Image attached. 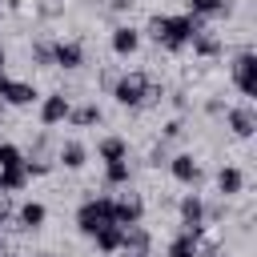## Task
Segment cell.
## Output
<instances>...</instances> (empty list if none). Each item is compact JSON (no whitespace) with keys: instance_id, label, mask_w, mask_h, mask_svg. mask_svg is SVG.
I'll return each mask as SVG.
<instances>
[{"instance_id":"cell-8","label":"cell","mask_w":257,"mask_h":257,"mask_svg":"<svg viewBox=\"0 0 257 257\" xmlns=\"http://www.w3.org/2000/svg\"><path fill=\"white\" fill-rule=\"evenodd\" d=\"M52 64H56V68H68V72L80 68V64H84V44H80V40H56V44H52Z\"/></svg>"},{"instance_id":"cell-25","label":"cell","mask_w":257,"mask_h":257,"mask_svg":"<svg viewBox=\"0 0 257 257\" xmlns=\"http://www.w3.org/2000/svg\"><path fill=\"white\" fill-rule=\"evenodd\" d=\"M165 28H169V16H161V12H157V16H149V24H145V32H149L157 44L165 40Z\"/></svg>"},{"instance_id":"cell-13","label":"cell","mask_w":257,"mask_h":257,"mask_svg":"<svg viewBox=\"0 0 257 257\" xmlns=\"http://www.w3.org/2000/svg\"><path fill=\"white\" fill-rule=\"evenodd\" d=\"M245 189V173L237 169V165H225L221 173H217V193H221V201H229V197H237Z\"/></svg>"},{"instance_id":"cell-7","label":"cell","mask_w":257,"mask_h":257,"mask_svg":"<svg viewBox=\"0 0 257 257\" xmlns=\"http://www.w3.org/2000/svg\"><path fill=\"white\" fill-rule=\"evenodd\" d=\"M181 229L185 233H201L205 229V201L197 193H185L181 197Z\"/></svg>"},{"instance_id":"cell-23","label":"cell","mask_w":257,"mask_h":257,"mask_svg":"<svg viewBox=\"0 0 257 257\" xmlns=\"http://www.w3.org/2000/svg\"><path fill=\"white\" fill-rule=\"evenodd\" d=\"M0 169L4 173H12V169H24V149H16V145H0Z\"/></svg>"},{"instance_id":"cell-24","label":"cell","mask_w":257,"mask_h":257,"mask_svg":"<svg viewBox=\"0 0 257 257\" xmlns=\"http://www.w3.org/2000/svg\"><path fill=\"white\" fill-rule=\"evenodd\" d=\"M128 177H133L128 161H108V165H104V181H108V185H128Z\"/></svg>"},{"instance_id":"cell-15","label":"cell","mask_w":257,"mask_h":257,"mask_svg":"<svg viewBox=\"0 0 257 257\" xmlns=\"http://www.w3.org/2000/svg\"><path fill=\"white\" fill-rule=\"evenodd\" d=\"M189 44H193V52H197V56H205V60H213V56H221V52H225V40H221L217 32H205V28H201Z\"/></svg>"},{"instance_id":"cell-29","label":"cell","mask_w":257,"mask_h":257,"mask_svg":"<svg viewBox=\"0 0 257 257\" xmlns=\"http://www.w3.org/2000/svg\"><path fill=\"white\" fill-rule=\"evenodd\" d=\"M201 257H229V253H225V249L217 245V249H201Z\"/></svg>"},{"instance_id":"cell-21","label":"cell","mask_w":257,"mask_h":257,"mask_svg":"<svg viewBox=\"0 0 257 257\" xmlns=\"http://www.w3.org/2000/svg\"><path fill=\"white\" fill-rule=\"evenodd\" d=\"M120 225H104V229H96L92 233V241H96V249L100 253H120Z\"/></svg>"},{"instance_id":"cell-22","label":"cell","mask_w":257,"mask_h":257,"mask_svg":"<svg viewBox=\"0 0 257 257\" xmlns=\"http://www.w3.org/2000/svg\"><path fill=\"white\" fill-rule=\"evenodd\" d=\"M68 120H72V124H80V128H88V124H96V120H100V104H92V100H88V104H80V108H68Z\"/></svg>"},{"instance_id":"cell-26","label":"cell","mask_w":257,"mask_h":257,"mask_svg":"<svg viewBox=\"0 0 257 257\" xmlns=\"http://www.w3.org/2000/svg\"><path fill=\"white\" fill-rule=\"evenodd\" d=\"M32 60L36 64H52V40H36L32 44Z\"/></svg>"},{"instance_id":"cell-20","label":"cell","mask_w":257,"mask_h":257,"mask_svg":"<svg viewBox=\"0 0 257 257\" xmlns=\"http://www.w3.org/2000/svg\"><path fill=\"white\" fill-rule=\"evenodd\" d=\"M44 217H48V209H44L40 201H24V205H20V229H32V233H36V229L44 225Z\"/></svg>"},{"instance_id":"cell-12","label":"cell","mask_w":257,"mask_h":257,"mask_svg":"<svg viewBox=\"0 0 257 257\" xmlns=\"http://www.w3.org/2000/svg\"><path fill=\"white\" fill-rule=\"evenodd\" d=\"M225 116H229L233 137H253V133H257V116H253V108H249V104H237V108H229Z\"/></svg>"},{"instance_id":"cell-31","label":"cell","mask_w":257,"mask_h":257,"mask_svg":"<svg viewBox=\"0 0 257 257\" xmlns=\"http://www.w3.org/2000/svg\"><path fill=\"white\" fill-rule=\"evenodd\" d=\"M0 76H4V48H0Z\"/></svg>"},{"instance_id":"cell-6","label":"cell","mask_w":257,"mask_h":257,"mask_svg":"<svg viewBox=\"0 0 257 257\" xmlns=\"http://www.w3.org/2000/svg\"><path fill=\"white\" fill-rule=\"evenodd\" d=\"M124 233H120V253L124 257H149V249H153V233L145 229V225H120Z\"/></svg>"},{"instance_id":"cell-30","label":"cell","mask_w":257,"mask_h":257,"mask_svg":"<svg viewBox=\"0 0 257 257\" xmlns=\"http://www.w3.org/2000/svg\"><path fill=\"white\" fill-rule=\"evenodd\" d=\"M133 4H137V0H112V8H116V12H120V8H133Z\"/></svg>"},{"instance_id":"cell-10","label":"cell","mask_w":257,"mask_h":257,"mask_svg":"<svg viewBox=\"0 0 257 257\" xmlns=\"http://www.w3.org/2000/svg\"><path fill=\"white\" fill-rule=\"evenodd\" d=\"M169 173H173V181H181V185H197V181H201V165H197L193 153L173 157V161H169Z\"/></svg>"},{"instance_id":"cell-3","label":"cell","mask_w":257,"mask_h":257,"mask_svg":"<svg viewBox=\"0 0 257 257\" xmlns=\"http://www.w3.org/2000/svg\"><path fill=\"white\" fill-rule=\"evenodd\" d=\"M197 32H201V20H197V16H189V12H185V16H169V28H165V40H161V44H165L169 52H181Z\"/></svg>"},{"instance_id":"cell-19","label":"cell","mask_w":257,"mask_h":257,"mask_svg":"<svg viewBox=\"0 0 257 257\" xmlns=\"http://www.w3.org/2000/svg\"><path fill=\"white\" fill-rule=\"evenodd\" d=\"M169 257H201V245H197V233H177L169 241Z\"/></svg>"},{"instance_id":"cell-9","label":"cell","mask_w":257,"mask_h":257,"mask_svg":"<svg viewBox=\"0 0 257 257\" xmlns=\"http://www.w3.org/2000/svg\"><path fill=\"white\" fill-rule=\"evenodd\" d=\"M68 96L64 92H52V96H44L40 100V124L44 128H52V124H60V120H68Z\"/></svg>"},{"instance_id":"cell-17","label":"cell","mask_w":257,"mask_h":257,"mask_svg":"<svg viewBox=\"0 0 257 257\" xmlns=\"http://www.w3.org/2000/svg\"><path fill=\"white\" fill-rule=\"evenodd\" d=\"M96 157L108 165V161H128V141L124 137H104L100 145H96Z\"/></svg>"},{"instance_id":"cell-27","label":"cell","mask_w":257,"mask_h":257,"mask_svg":"<svg viewBox=\"0 0 257 257\" xmlns=\"http://www.w3.org/2000/svg\"><path fill=\"white\" fill-rule=\"evenodd\" d=\"M181 133H185L181 120H169V124H165V141H173V137H181Z\"/></svg>"},{"instance_id":"cell-2","label":"cell","mask_w":257,"mask_h":257,"mask_svg":"<svg viewBox=\"0 0 257 257\" xmlns=\"http://www.w3.org/2000/svg\"><path fill=\"white\" fill-rule=\"evenodd\" d=\"M104 225H116V221H112V197H88V201L76 209V229H80L84 237H92V233L104 229Z\"/></svg>"},{"instance_id":"cell-18","label":"cell","mask_w":257,"mask_h":257,"mask_svg":"<svg viewBox=\"0 0 257 257\" xmlns=\"http://www.w3.org/2000/svg\"><path fill=\"white\" fill-rule=\"evenodd\" d=\"M189 4V16H197V20H205V16H229V0H185Z\"/></svg>"},{"instance_id":"cell-11","label":"cell","mask_w":257,"mask_h":257,"mask_svg":"<svg viewBox=\"0 0 257 257\" xmlns=\"http://www.w3.org/2000/svg\"><path fill=\"white\" fill-rule=\"evenodd\" d=\"M0 100H8V104H36V100H40V92H36L28 80H4Z\"/></svg>"},{"instance_id":"cell-28","label":"cell","mask_w":257,"mask_h":257,"mask_svg":"<svg viewBox=\"0 0 257 257\" xmlns=\"http://www.w3.org/2000/svg\"><path fill=\"white\" fill-rule=\"evenodd\" d=\"M8 213H12V201H8V197H4V193H0V221H4V217H8Z\"/></svg>"},{"instance_id":"cell-32","label":"cell","mask_w":257,"mask_h":257,"mask_svg":"<svg viewBox=\"0 0 257 257\" xmlns=\"http://www.w3.org/2000/svg\"><path fill=\"white\" fill-rule=\"evenodd\" d=\"M32 257H52V253H32Z\"/></svg>"},{"instance_id":"cell-4","label":"cell","mask_w":257,"mask_h":257,"mask_svg":"<svg viewBox=\"0 0 257 257\" xmlns=\"http://www.w3.org/2000/svg\"><path fill=\"white\" fill-rule=\"evenodd\" d=\"M233 84L241 96H257V52H237L233 56Z\"/></svg>"},{"instance_id":"cell-5","label":"cell","mask_w":257,"mask_h":257,"mask_svg":"<svg viewBox=\"0 0 257 257\" xmlns=\"http://www.w3.org/2000/svg\"><path fill=\"white\" fill-rule=\"evenodd\" d=\"M141 217H145V201H141V193L124 189V193L112 197V221H116V225H141Z\"/></svg>"},{"instance_id":"cell-14","label":"cell","mask_w":257,"mask_h":257,"mask_svg":"<svg viewBox=\"0 0 257 257\" xmlns=\"http://www.w3.org/2000/svg\"><path fill=\"white\" fill-rule=\"evenodd\" d=\"M137 48H141V32H137L133 24L112 28V52H116V56H133Z\"/></svg>"},{"instance_id":"cell-1","label":"cell","mask_w":257,"mask_h":257,"mask_svg":"<svg viewBox=\"0 0 257 257\" xmlns=\"http://www.w3.org/2000/svg\"><path fill=\"white\" fill-rule=\"evenodd\" d=\"M149 76L145 72H124V76H116V84H112V96H116V104H124V108H149Z\"/></svg>"},{"instance_id":"cell-16","label":"cell","mask_w":257,"mask_h":257,"mask_svg":"<svg viewBox=\"0 0 257 257\" xmlns=\"http://www.w3.org/2000/svg\"><path fill=\"white\" fill-rule=\"evenodd\" d=\"M56 161H60L64 169H84V161H88V149H84L80 141H64V145L56 149Z\"/></svg>"}]
</instances>
